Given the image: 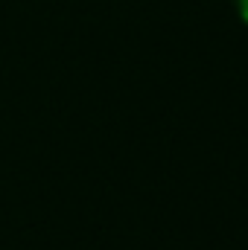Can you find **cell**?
Wrapping results in <instances>:
<instances>
[{"label":"cell","mask_w":248,"mask_h":250,"mask_svg":"<svg viewBox=\"0 0 248 250\" xmlns=\"http://www.w3.org/2000/svg\"><path fill=\"white\" fill-rule=\"evenodd\" d=\"M237 12H240V18L248 23V0H237Z\"/></svg>","instance_id":"1"}]
</instances>
